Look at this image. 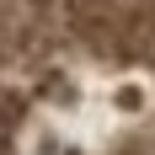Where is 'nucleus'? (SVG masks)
Returning a JSON list of instances; mask_svg holds the SVG:
<instances>
[{"label":"nucleus","instance_id":"obj_1","mask_svg":"<svg viewBox=\"0 0 155 155\" xmlns=\"http://www.w3.org/2000/svg\"><path fill=\"white\" fill-rule=\"evenodd\" d=\"M86 5V16H91L96 27H134V21H144V16L155 11V0H80Z\"/></svg>","mask_w":155,"mask_h":155},{"label":"nucleus","instance_id":"obj_2","mask_svg":"<svg viewBox=\"0 0 155 155\" xmlns=\"http://www.w3.org/2000/svg\"><path fill=\"white\" fill-rule=\"evenodd\" d=\"M43 5L48 0H0V38L5 32H32L43 21Z\"/></svg>","mask_w":155,"mask_h":155}]
</instances>
